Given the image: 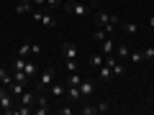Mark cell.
I'll return each instance as SVG.
<instances>
[{
  "mask_svg": "<svg viewBox=\"0 0 154 115\" xmlns=\"http://www.w3.org/2000/svg\"><path fill=\"white\" fill-rule=\"evenodd\" d=\"M95 23L98 26H103L105 28V33H113V28L118 26V16H110V13H103V10H98V16H95Z\"/></svg>",
  "mask_w": 154,
  "mask_h": 115,
  "instance_id": "1",
  "label": "cell"
},
{
  "mask_svg": "<svg viewBox=\"0 0 154 115\" xmlns=\"http://www.w3.org/2000/svg\"><path fill=\"white\" fill-rule=\"evenodd\" d=\"M54 69L51 66H44L41 69V74H38V82H36V92H44V90H49L51 84H54Z\"/></svg>",
  "mask_w": 154,
  "mask_h": 115,
  "instance_id": "2",
  "label": "cell"
},
{
  "mask_svg": "<svg viewBox=\"0 0 154 115\" xmlns=\"http://www.w3.org/2000/svg\"><path fill=\"white\" fill-rule=\"evenodd\" d=\"M62 8H64L69 16H77V18H85V16L90 13V8L82 5V3H77V0H64V3H62Z\"/></svg>",
  "mask_w": 154,
  "mask_h": 115,
  "instance_id": "3",
  "label": "cell"
},
{
  "mask_svg": "<svg viewBox=\"0 0 154 115\" xmlns=\"http://www.w3.org/2000/svg\"><path fill=\"white\" fill-rule=\"evenodd\" d=\"M110 105L108 102H98V105H90V102H82V108H80V113L82 115H95V113H108Z\"/></svg>",
  "mask_w": 154,
  "mask_h": 115,
  "instance_id": "4",
  "label": "cell"
},
{
  "mask_svg": "<svg viewBox=\"0 0 154 115\" xmlns=\"http://www.w3.org/2000/svg\"><path fill=\"white\" fill-rule=\"evenodd\" d=\"M31 18L36 23H41V26H46V28H51V26H57V21L49 16V13H41V10H31Z\"/></svg>",
  "mask_w": 154,
  "mask_h": 115,
  "instance_id": "5",
  "label": "cell"
},
{
  "mask_svg": "<svg viewBox=\"0 0 154 115\" xmlns=\"http://www.w3.org/2000/svg\"><path fill=\"white\" fill-rule=\"evenodd\" d=\"M33 105H36V108H33V113H36V115L49 113V100H46L41 92H36V100H33Z\"/></svg>",
  "mask_w": 154,
  "mask_h": 115,
  "instance_id": "6",
  "label": "cell"
},
{
  "mask_svg": "<svg viewBox=\"0 0 154 115\" xmlns=\"http://www.w3.org/2000/svg\"><path fill=\"white\" fill-rule=\"evenodd\" d=\"M62 59H77V46L72 44V41H64V44H62Z\"/></svg>",
  "mask_w": 154,
  "mask_h": 115,
  "instance_id": "7",
  "label": "cell"
},
{
  "mask_svg": "<svg viewBox=\"0 0 154 115\" xmlns=\"http://www.w3.org/2000/svg\"><path fill=\"white\" fill-rule=\"evenodd\" d=\"M33 100H36V90H23V95L18 97V105H26V108H33Z\"/></svg>",
  "mask_w": 154,
  "mask_h": 115,
  "instance_id": "8",
  "label": "cell"
},
{
  "mask_svg": "<svg viewBox=\"0 0 154 115\" xmlns=\"http://www.w3.org/2000/svg\"><path fill=\"white\" fill-rule=\"evenodd\" d=\"M31 10H33L31 0H18V3H16V16H28Z\"/></svg>",
  "mask_w": 154,
  "mask_h": 115,
  "instance_id": "9",
  "label": "cell"
},
{
  "mask_svg": "<svg viewBox=\"0 0 154 115\" xmlns=\"http://www.w3.org/2000/svg\"><path fill=\"white\" fill-rule=\"evenodd\" d=\"M49 92H51V97H54V100H59V97H64V95H67V84H62V82H57V79H54V84L49 87Z\"/></svg>",
  "mask_w": 154,
  "mask_h": 115,
  "instance_id": "10",
  "label": "cell"
},
{
  "mask_svg": "<svg viewBox=\"0 0 154 115\" xmlns=\"http://www.w3.org/2000/svg\"><path fill=\"white\" fill-rule=\"evenodd\" d=\"M80 92H82V100H88L90 95L95 92V84L90 82V79H82V82H80Z\"/></svg>",
  "mask_w": 154,
  "mask_h": 115,
  "instance_id": "11",
  "label": "cell"
},
{
  "mask_svg": "<svg viewBox=\"0 0 154 115\" xmlns=\"http://www.w3.org/2000/svg\"><path fill=\"white\" fill-rule=\"evenodd\" d=\"M113 51H116V44H113V38H105V41H100V54H105V56H108V54H113Z\"/></svg>",
  "mask_w": 154,
  "mask_h": 115,
  "instance_id": "12",
  "label": "cell"
},
{
  "mask_svg": "<svg viewBox=\"0 0 154 115\" xmlns=\"http://www.w3.org/2000/svg\"><path fill=\"white\" fill-rule=\"evenodd\" d=\"M13 82H18V84H28V82H31V77H28L23 69H13Z\"/></svg>",
  "mask_w": 154,
  "mask_h": 115,
  "instance_id": "13",
  "label": "cell"
},
{
  "mask_svg": "<svg viewBox=\"0 0 154 115\" xmlns=\"http://www.w3.org/2000/svg\"><path fill=\"white\" fill-rule=\"evenodd\" d=\"M98 74H100V79H103V82H108V79H113V69H110L108 64L98 66Z\"/></svg>",
  "mask_w": 154,
  "mask_h": 115,
  "instance_id": "14",
  "label": "cell"
},
{
  "mask_svg": "<svg viewBox=\"0 0 154 115\" xmlns=\"http://www.w3.org/2000/svg\"><path fill=\"white\" fill-rule=\"evenodd\" d=\"M121 28H123V33H126V36H136V33H139V26H136L134 21H126Z\"/></svg>",
  "mask_w": 154,
  "mask_h": 115,
  "instance_id": "15",
  "label": "cell"
},
{
  "mask_svg": "<svg viewBox=\"0 0 154 115\" xmlns=\"http://www.w3.org/2000/svg\"><path fill=\"white\" fill-rule=\"evenodd\" d=\"M90 66H95V69H98V66H103L105 64V54H90Z\"/></svg>",
  "mask_w": 154,
  "mask_h": 115,
  "instance_id": "16",
  "label": "cell"
},
{
  "mask_svg": "<svg viewBox=\"0 0 154 115\" xmlns=\"http://www.w3.org/2000/svg\"><path fill=\"white\" fill-rule=\"evenodd\" d=\"M0 84H5V87H11V84H13V74L8 69H0Z\"/></svg>",
  "mask_w": 154,
  "mask_h": 115,
  "instance_id": "17",
  "label": "cell"
},
{
  "mask_svg": "<svg viewBox=\"0 0 154 115\" xmlns=\"http://www.w3.org/2000/svg\"><path fill=\"white\" fill-rule=\"evenodd\" d=\"M105 38H108L105 28H95V31H93V41H95V44H100V41H105Z\"/></svg>",
  "mask_w": 154,
  "mask_h": 115,
  "instance_id": "18",
  "label": "cell"
},
{
  "mask_svg": "<svg viewBox=\"0 0 154 115\" xmlns=\"http://www.w3.org/2000/svg\"><path fill=\"white\" fill-rule=\"evenodd\" d=\"M113 54L118 56V59H128V56H131V49H128V46H118Z\"/></svg>",
  "mask_w": 154,
  "mask_h": 115,
  "instance_id": "19",
  "label": "cell"
},
{
  "mask_svg": "<svg viewBox=\"0 0 154 115\" xmlns=\"http://www.w3.org/2000/svg\"><path fill=\"white\" fill-rule=\"evenodd\" d=\"M123 74H126V64L116 61V64H113V77H123Z\"/></svg>",
  "mask_w": 154,
  "mask_h": 115,
  "instance_id": "20",
  "label": "cell"
},
{
  "mask_svg": "<svg viewBox=\"0 0 154 115\" xmlns=\"http://www.w3.org/2000/svg\"><path fill=\"white\" fill-rule=\"evenodd\" d=\"M82 82V77L77 74V72H69V74H67V84H80Z\"/></svg>",
  "mask_w": 154,
  "mask_h": 115,
  "instance_id": "21",
  "label": "cell"
},
{
  "mask_svg": "<svg viewBox=\"0 0 154 115\" xmlns=\"http://www.w3.org/2000/svg\"><path fill=\"white\" fill-rule=\"evenodd\" d=\"M28 54H31V41H26V44H23L21 49H18V56H23V59H26Z\"/></svg>",
  "mask_w": 154,
  "mask_h": 115,
  "instance_id": "22",
  "label": "cell"
},
{
  "mask_svg": "<svg viewBox=\"0 0 154 115\" xmlns=\"http://www.w3.org/2000/svg\"><path fill=\"white\" fill-rule=\"evenodd\" d=\"M23 72H26L28 77H33V74H36V61H26V66H23Z\"/></svg>",
  "mask_w": 154,
  "mask_h": 115,
  "instance_id": "23",
  "label": "cell"
},
{
  "mask_svg": "<svg viewBox=\"0 0 154 115\" xmlns=\"http://www.w3.org/2000/svg\"><path fill=\"white\" fill-rule=\"evenodd\" d=\"M128 61H134V64H141V61H144V54H141V51H131Z\"/></svg>",
  "mask_w": 154,
  "mask_h": 115,
  "instance_id": "24",
  "label": "cell"
},
{
  "mask_svg": "<svg viewBox=\"0 0 154 115\" xmlns=\"http://www.w3.org/2000/svg\"><path fill=\"white\" fill-rule=\"evenodd\" d=\"M141 54H144V61H154V46H146Z\"/></svg>",
  "mask_w": 154,
  "mask_h": 115,
  "instance_id": "25",
  "label": "cell"
},
{
  "mask_svg": "<svg viewBox=\"0 0 154 115\" xmlns=\"http://www.w3.org/2000/svg\"><path fill=\"white\" fill-rule=\"evenodd\" d=\"M64 69L67 72H77V59H67L64 61Z\"/></svg>",
  "mask_w": 154,
  "mask_h": 115,
  "instance_id": "26",
  "label": "cell"
},
{
  "mask_svg": "<svg viewBox=\"0 0 154 115\" xmlns=\"http://www.w3.org/2000/svg\"><path fill=\"white\" fill-rule=\"evenodd\" d=\"M57 113H59V115H72L75 110H72L69 105H62V108H57Z\"/></svg>",
  "mask_w": 154,
  "mask_h": 115,
  "instance_id": "27",
  "label": "cell"
},
{
  "mask_svg": "<svg viewBox=\"0 0 154 115\" xmlns=\"http://www.w3.org/2000/svg\"><path fill=\"white\" fill-rule=\"evenodd\" d=\"M62 3H64V0H46V5H49V8H62Z\"/></svg>",
  "mask_w": 154,
  "mask_h": 115,
  "instance_id": "28",
  "label": "cell"
},
{
  "mask_svg": "<svg viewBox=\"0 0 154 115\" xmlns=\"http://www.w3.org/2000/svg\"><path fill=\"white\" fill-rule=\"evenodd\" d=\"M31 54L38 56V54H41V46H38V44H31Z\"/></svg>",
  "mask_w": 154,
  "mask_h": 115,
  "instance_id": "29",
  "label": "cell"
},
{
  "mask_svg": "<svg viewBox=\"0 0 154 115\" xmlns=\"http://www.w3.org/2000/svg\"><path fill=\"white\" fill-rule=\"evenodd\" d=\"M33 5H46V0H33Z\"/></svg>",
  "mask_w": 154,
  "mask_h": 115,
  "instance_id": "30",
  "label": "cell"
},
{
  "mask_svg": "<svg viewBox=\"0 0 154 115\" xmlns=\"http://www.w3.org/2000/svg\"><path fill=\"white\" fill-rule=\"evenodd\" d=\"M149 26H152V28H154V16H152V18H149Z\"/></svg>",
  "mask_w": 154,
  "mask_h": 115,
  "instance_id": "31",
  "label": "cell"
},
{
  "mask_svg": "<svg viewBox=\"0 0 154 115\" xmlns=\"http://www.w3.org/2000/svg\"><path fill=\"white\" fill-rule=\"evenodd\" d=\"M95 3H103V0H95Z\"/></svg>",
  "mask_w": 154,
  "mask_h": 115,
  "instance_id": "32",
  "label": "cell"
},
{
  "mask_svg": "<svg viewBox=\"0 0 154 115\" xmlns=\"http://www.w3.org/2000/svg\"><path fill=\"white\" fill-rule=\"evenodd\" d=\"M0 38H3V31H0Z\"/></svg>",
  "mask_w": 154,
  "mask_h": 115,
  "instance_id": "33",
  "label": "cell"
}]
</instances>
